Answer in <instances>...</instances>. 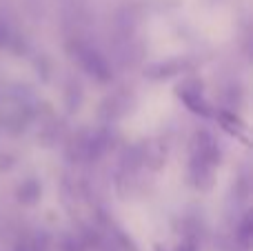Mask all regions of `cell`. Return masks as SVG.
<instances>
[]
</instances>
